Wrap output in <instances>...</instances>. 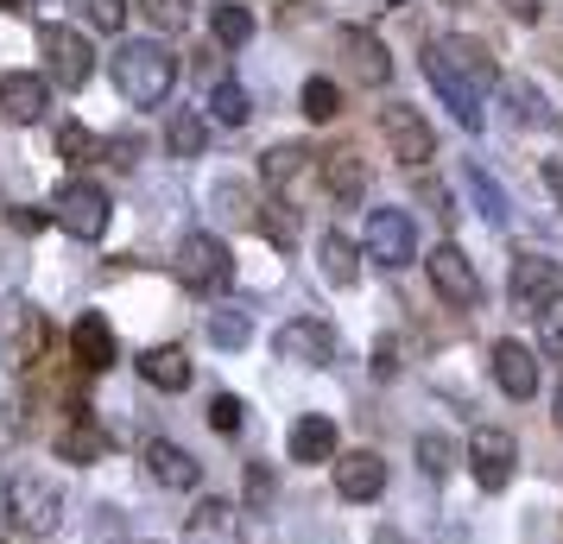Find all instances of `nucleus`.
<instances>
[{"mask_svg": "<svg viewBox=\"0 0 563 544\" xmlns=\"http://www.w3.org/2000/svg\"><path fill=\"white\" fill-rule=\"evenodd\" d=\"M108 64H114V89L133 108H158L172 96V82H178V57L165 52V45H153V38H128Z\"/></svg>", "mask_w": 563, "mask_h": 544, "instance_id": "obj_1", "label": "nucleus"}, {"mask_svg": "<svg viewBox=\"0 0 563 544\" xmlns=\"http://www.w3.org/2000/svg\"><path fill=\"white\" fill-rule=\"evenodd\" d=\"M7 519H13V532L45 539V532H57V519H64V488L45 481L38 468H20V475L7 481Z\"/></svg>", "mask_w": 563, "mask_h": 544, "instance_id": "obj_2", "label": "nucleus"}, {"mask_svg": "<svg viewBox=\"0 0 563 544\" xmlns=\"http://www.w3.org/2000/svg\"><path fill=\"white\" fill-rule=\"evenodd\" d=\"M52 222L77 241H102L108 234V190L89 178H64L52 190Z\"/></svg>", "mask_w": 563, "mask_h": 544, "instance_id": "obj_3", "label": "nucleus"}, {"mask_svg": "<svg viewBox=\"0 0 563 544\" xmlns=\"http://www.w3.org/2000/svg\"><path fill=\"white\" fill-rule=\"evenodd\" d=\"M45 348H52L45 311H32V304H7V311H0V367H7V374H26Z\"/></svg>", "mask_w": 563, "mask_h": 544, "instance_id": "obj_4", "label": "nucleus"}, {"mask_svg": "<svg viewBox=\"0 0 563 544\" xmlns=\"http://www.w3.org/2000/svg\"><path fill=\"white\" fill-rule=\"evenodd\" d=\"M178 279H184L190 291H203V298H222V291L234 286L229 247H222L216 234H184V247H178Z\"/></svg>", "mask_w": 563, "mask_h": 544, "instance_id": "obj_5", "label": "nucleus"}, {"mask_svg": "<svg viewBox=\"0 0 563 544\" xmlns=\"http://www.w3.org/2000/svg\"><path fill=\"white\" fill-rule=\"evenodd\" d=\"M507 298H512V311H526V317L558 311V304H563V266H558V259H544V254L512 259Z\"/></svg>", "mask_w": 563, "mask_h": 544, "instance_id": "obj_6", "label": "nucleus"}, {"mask_svg": "<svg viewBox=\"0 0 563 544\" xmlns=\"http://www.w3.org/2000/svg\"><path fill=\"white\" fill-rule=\"evenodd\" d=\"M424 77H431V89L443 96V102H450L456 127H468V133H482V127H487V114H482V89L462 77L450 57H443V45H424Z\"/></svg>", "mask_w": 563, "mask_h": 544, "instance_id": "obj_7", "label": "nucleus"}, {"mask_svg": "<svg viewBox=\"0 0 563 544\" xmlns=\"http://www.w3.org/2000/svg\"><path fill=\"white\" fill-rule=\"evenodd\" d=\"M38 45H45V77L57 89H82V82L96 77V52H89V38L77 26H45Z\"/></svg>", "mask_w": 563, "mask_h": 544, "instance_id": "obj_8", "label": "nucleus"}, {"mask_svg": "<svg viewBox=\"0 0 563 544\" xmlns=\"http://www.w3.org/2000/svg\"><path fill=\"white\" fill-rule=\"evenodd\" d=\"M512 468H519V443H512V431L482 424V431L468 437V475H475L487 493H500L512 481Z\"/></svg>", "mask_w": 563, "mask_h": 544, "instance_id": "obj_9", "label": "nucleus"}, {"mask_svg": "<svg viewBox=\"0 0 563 544\" xmlns=\"http://www.w3.org/2000/svg\"><path fill=\"white\" fill-rule=\"evenodd\" d=\"M431 286L437 298L450 304V311H475L482 304V279H475V266H468V254H462L456 241H443V247H431Z\"/></svg>", "mask_w": 563, "mask_h": 544, "instance_id": "obj_10", "label": "nucleus"}, {"mask_svg": "<svg viewBox=\"0 0 563 544\" xmlns=\"http://www.w3.org/2000/svg\"><path fill=\"white\" fill-rule=\"evenodd\" d=\"M411 254H418V229H411L406 209H374L367 215V259H380V266H411Z\"/></svg>", "mask_w": 563, "mask_h": 544, "instance_id": "obj_11", "label": "nucleus"}, {"mask_svg": "<svg viewBox=\"0 0 563 544\" xmlns=\"http://www.w3.org/2000/svg\"><path fill=\"white\" fill-rule=\"evenodd\" d=\"M273 348H279V362H291V367H330L335 362V330L323 317H298V323H285L279 336H273Z\"/></svg>", "mask_w": 563, "mask_h": 544, "instance_id": "obj_12", "label": "nucleus"}, {"mask_svg": "<svg viewBox=\"0 0 563 544\" xmlns=\"http://www.w3.org/2000/svg\"><path fill=\"white\" fill-rule=\"evenodd\" d=\"M380 133H386V146H393V158L399 165H431L437 158V133H431V121L418 114V108H386V121H380Z\"/></svg>", "mask_w": 563, "mask_h": 544, "instance_id": "obj_13", "label": "nucleus"}, {"mask_svg": "<svg viewBox=\"0 0 563 544\" xmlns=\"http://www.w3.org/2000/svg\"><path fill=\"white\" fill-rule=\"evenodd\" d=\"M184 544H247L241 507L222 500V493H203V500H197V513L184 519Z\"/></svg>", "mask_w": 563, "mask_h": 544, "instance_id": "obj_14", "label": "nucleus"}, {"mask_svg": "<svg viewBox=\"0 0 563 544\" xmlns=\"http://www.w3.org/2000/svg\"><path fill=\"white\" fill-rule=\"evenodd\" d=\"M335 493L355 500V507L380 500L386 493V463L374 456V449H349V456H335Z\"/></svg>", "mask_w": 563, "mask_h": 544, "instance_id": "obj_15", "label": "nucleus"}, {"mask_svg": "<svg viewBox=\"0 0 563 544\" xmlns=\"http://www.w3.org/2000/svg\"><path fill=\"white\" fill-rule=\"evenodd\" d=\"M342 57H349V77L367 82V89H386V82H393V52H386L367 26L342 32Z\"/></svg>", "mask_w": 563, "mask_h": 544, "instance_id": "obj_16", "label": "nucleus"}, {"mask_svg": "<svg viewBox=\"0 0 563 544\" xmlns=\"http://www.w3.org/2000/svg\"><path fill=\"white\" fill-rule=\"evenodd\" d=\"M146 475H153L158 488H172V493H190L197 481H203V463L190 456V449H178V443H165V437H153L146 443Z\"/></svg>", "mask_w": 563, "mask_h": 544, "instance_id": "obj_17", "label": "nucleus"}, {"mask_svg": "<svg viewBox=\"0 0 563 544\" xmlns=\"http://www.w3.org/2000/svg\"><path fill=\"white\" fill-rule=\"evenodd\" d=\"M70 355H77L82 374H108V367L121 362V342L108 330V317H77V330H70Z\"/></svg>", "mask_w": 563, "mask_h": 544, "instance_id": "obj_18", "label": "nucleus"}, {"mask_svg": "<svg viewBox=\"0 0 563 544\" xmlns=\"http://www.w3.org/2000/svg\"><path fill=\"white\" fill-rule=\"evenodd\" d=\"M494 380H500V392L507 399H532L538 392V355L526 348V342H494Z\"/></svg>", "mask_w": 563, "mask_h": 544, "instance_id": "obj_19", "label": "nucleus"}, {"mask_svg": "<svg viewBox=\"0 0 563 544\" xmlns=\"http://www.w3.org/2000/svg\"><path fill=\"white\" fill-rule=\"evenodd\" d=\"M335 424L323 412H305L298 424H291V437H285V449H291V463L310 468V463H335Z\"/></svg>", "mask_w": 563, "mask_h": 544, "instance_id": "obj_20", "label": "nucleus"}, {"mask_svg": "<svg viewBox=\"0 0 563 544\" xmlns=\"http://www.w3.org/2000/svg\"><path fill=\"white\" fill-rule=\"evenodd\" d=\"M0 114L20 121V127H32V121L45 114V77H32V70H7V77H0Z\"/></svg>", "mask_w": 563, "mask_h": 544, "instance_id": "obj_21", "label": "nucleus"}, {"mask_svg": "<svg viewBox=\"0 0 563 544\" xmlns=\"http://www.w3.org/2000/svg\"><path fill=\"white\" fill-rule=\"evenodd\" d=\"M102 449H108V431L77 406V412H70V424L57 431V456H64V463H96Z\"/></svg>", "mask_w": 563, "mask_h": 544, "instance_id": "obj_22", "label": "nucleus"}, {"mask_svg": "<svg viewBox=\"0 0 563 544\" xmlns=\"http://www.w3.org/2000/svg\"><path fill=\"white\" fill-rule=\"evenodd\" d=\"M140 380L158 387V392H184L190 387V355H184V348H146V355H140Z\"/></svg>", "mask_w": 563, "mask_h": 544, "instance_id": "obj_23", "label": "nucleus"}, {"mask_svg": "<svg viewBox=\"0 0 563 544\" xmlns=\"http://www.w3.org/2000/svg\"><path fill=\"white\" fill-rule=\"evenodd\" d=\"M310 158H317L310 146H273V153L260 158V178H266V190H279V197H285V190H298V178L310 171Z\"/></svg>", "mask_w": 563, "mask_h": 544, "instance_id": "obj_24", "label": "nucleus"}, {"mask_svg": "<svg viewBox=\"0 0 563 544\" xmlns=\"http://www.w3.org/2000/svg\"><path fill=\"white\" fill-rule=\"evenodd\" d=\"M437 45H443V57H450V64H456L462 77L475 82V89H494V82H500V70H494V57L482 52V45H475V38H437Z\"/></svg>", "mask_w": 563, "mask_h": 544, "instance_id": "obj_25", "label": "nucleus"}, {"mask_svg": "<svg viewBox=\"0 0 563 544\" xmlns=\"http://www.w3.org/2000/svg\"><path fill=\"white\" fill-rule=\"evenodd\" d=\"M317 254H323V279H330V286H355V279H361V254H355V241H349L342 229L323 234V247H317Z\"/></svg>", "mask_w": 563, "mask_h": 544, "instance_id": "obj_26", "label": "nucleus"}, {"mask_svg": "<svg viewBox=\"0 0 563 544\" xmlns=\"http://www.w3.org/2000/svg\"><path fill=\"white\" fill-rule=\"evenodd\" d=\"M165 146H172V158H203V146H209V121L197 114V108L172 114V127H165Z\"/></svg>", "mask_w": 563, "mask_h": 544, "instance_id": "obj_27", "label": "nucleus"}, {"mask_svg": "<svg viewBox=\"0 0 563 544\" xmlns=\"http://www.w3.org/2000/svg\"><path fill=\"white\" fill-rule=\"evenodd\" d=\"M209 32H216L222 52H241V45L254 38V13H247V7H216V13H209Z\"/></svg>", "mask_w": 563, "mask_h": 544, "instance_id": "obj_28", "label": "nucleus"}, {"mask_svg": "<svg viewBox=\"0 0 563 544\" xmlns=\"http://www.w3.org/2000/svg\"><path fill=\"white\" fill-rule=\"evenodd\" d=\"M209 108H216V121H222V127H241V121L254 114V108H247V89H241L234 77H222V82H216V96H209Z\"/></svg>", "mask_w": 563, "mask_h": 544, "instance_id": "obj_29", "label": "nucleus"}, {"mask_svg": "<svg viewBox=\"0 0 563 544\" xmlns=\"http://www.w3.org/2000/svg\"><path fill=\"white\" fill-rule=\"evenodd\" d=\"M247 336H254L247 311H216L209 317V342H216V348H247Z\"/></svg>", "mask_w": 563, "mask_h": 544, "instance_id": "obj_30", "label": "nucleus"}, {"mask_svg": "<svg viewBox=\"0 0 563 544\" xmlns=\"http://www.w3.org/2000/svg\"><path fill=\"white\" fill-rule=\"evenodd\" d=\"M305 114L310 121H335V114H342V89H335L330 77H310L305 82Z\"/></svg>", "mask_w": 563, "mask_h": 544, "instance_id": "obj_31", "label": "nucleus"}, {"mask_svg": "<svg viewBox=\"0 0 563 544\" xmlns=\"http://www.w3.org/2000/svg\"><path fill=\"white\" fill-rule=\"evenodd\" d=\"M462 184L475 190V203H482V215H487V222H507V197L494 190V178H487L482 165H468V171H462Z\"/></svg>", "mask_w": 563, "mask_h": 544, "instance_id": "obj_32", "label": "nucleus"}, {"mask_svg": "<svg viewBox=\"0 0 563 544\" xmlns=\"http://www.w3.org/2000/svg\"><path fill=\"white\" fill-rule=\"evenodd\" d=\"M190 7H197V0H140V13H146L158 32H184L190 26Z\"/></svg>", "mask_w": 563, "mask_h": 544, "instance_id": "obj_33", "label": "nucleus"}, {"mask_svg": "<svg viewBox=\"0 0 563 544\" xmlns=\"http://www.w3.org/2000/svg\"><path fill=\"white\" fill-rule=\"evenodd\" d=\"M57 153L70 158V165H89V158H96V133L82 127V121H64V127H57Z\"/></svg>", "mask_w": 563, "mask_h": 544, "instance_id": "obj_34", "label": "nucleus"}, {"mask_svg": "<svg viewBox=\"0 0 563 544\" xmlns=\"http://www.w3.org/2000/svg\"><path fill=\"white\" fill-rule=\"evenodd\" d=\"M77 13L96 32H121V26H128V0H77Z\"/></svg>", "mask_w": 563, "mask_h": 544, "instance_id": "obj_35", "label": "nucleus"}, {"mask_svg": "<svg viewBox=\"0 0 563 544\" xmlns=\"http://www.w3.org/2000/svg\"><path fill=\"white\" fill-rule=\"evenodd\" d=\"M330 190H335V197H361V190H367V171H361L349 153H335L330 158Z\"/></svg>", "mask_w": 563, "mask_h": 544, "instance_id": "obj_36", "label": "nucleus"}, {"mask_svg": "<svg viewBox=\"0 0 563 544\" xmlns=\"http://www.w3.org/2000/svg\"><path fill=\"white\" fill-rule=\"evenodd\" d=\"M241 399H234V392H216V399H209V424H216V431H222V437H234V431H241Z\"/></svg>", "mask_w": 563, "mask_h": 544, "instance_id": "obj_37", "label": "nucleus"}, {"mask_svg": "<svg viewBox=\"0 0 563 544\" xmlns=\"http://www.w3.org/2000/svg\"><path fill=\"white\" fill-rule=\"evenodd\" d=\"M418 463H424V475H450V437L424 431V437H418Z\"/></svg>", "mask_w": 563, "mask_h": 544, "instance_id": "obj_38", "label": "nucleus"}, {"mask_svg": "<svg viewBox=\"0 0 563 544\" xmlns=\"http://www.w3.org/2000/svg\"><path fill=\"white\" fill-rule=\"evenodd\" d=\"M538 342H544V355H551V362H563V311L538 317Z\"/></svg>", "mask_w": 563, "mask_h": 544, "instance_id": "obj_39", "label": "nucleus"}, {"mask_svg": "<svg viewBox=\"0 0 563 544\" xmlns=\"http://www.w3.org/2000/svg\"><path fill=\"white\" fill-rule=\"evenodd\" d=\"M500 7H507L512 20H519V26H532L538 13H544V7H538V0H500Z\"/></svg>", "mask_w": 563, "mask_h": 544, "instance_id": "obj_40", "label": "nucleus"}, {"mask_svg": "<svg viewBox=\"0 0 563 544\" xmlns=\"http://www.w3.org/2000/svg\"><path fill=\"white\" fill-rule=\"evenodd\" d=\"M544 190L563 203V158H544Z\"/></svg>", "mask_w": 563, "mask_h": 544, "instance_id": "obj_41", "label": "nucleus"}, {"mask_svg": "<svg viewBox=\"0 0 563 544\" xmlns=\"http://www.w3.org/2000/svg\"><path fill=\"white\" fill-rule=\"evenodd\" d=\"M247 493H254V500H266V493H273V475H266V468H247Z\"/></svg>", "mask_w": 563, "mask_h": 544, "instance_id": "obj_42", "label": "nucleus"}, {"mask_svg": "<svg viewBox=\"0 0 563 544\" xmlns=\"http://www.w3.org/2000/svg\"><path fill=\"white\" fill-rule=\"evenodd\" d=\"M393 367H399V362H393V342H380V348H374V374H380V380H393Z\"/></svg>", "mask_w": 563, "mask_h": 544, "instance_id": "obj_43", "label": "nucleus"}, {"mask_svg": "<svg viewBox=\"0 0 563 544\" xmlns=\"http://www.w3.org/2000/svg\"><path fill=\"white\" fill-rule=\"evenodd\" d=\"M558 424H563V392H558Z\"/></svg>", "mask_w": 563, "mask_h": 544, "instance_id": "obj_44", "label": "nucleus"}, {"mask_svg": "<svg viewBox=\"0 0 563 544\" xmlns=\"http://www.w3.org/2000/svg\"><path fill=\"white\" fill-rule=\"evenodd\" d=\"M0 7H20V0H0Z\"/></svg>", "mask_w": 563, "mask_h": 544, "instance_id": "obj_45", "label": "nucleus"}, {"mask_svg": "<svg viewBox=\"0 0 563 544\" xmlns=\"http://www.w3.org/2000/svg\"><path fill=\"white\" fill-rule=\"evenodd\" d=\"M450 7H462V0H450Z\"/></svg>", "mask_w": 563, "mask_h": 544, "instance_id": "obj_46", "label": "nucleus"}]
</instances>
